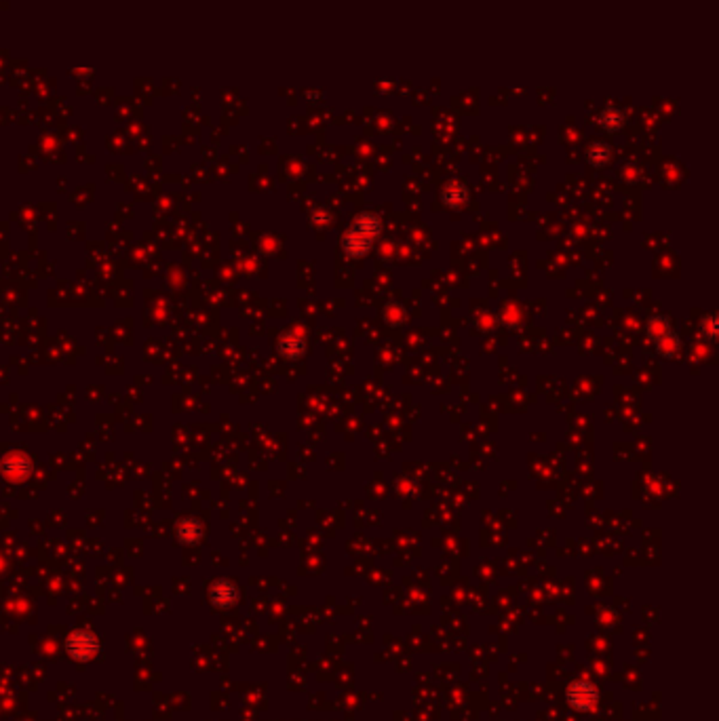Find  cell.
I'll use <instances>...</instances> for the list:
<instances>
[{
	"label": "cell",
	"instance_id": "3957f363",
	"mask_svg": "<svg viewBox=\"0 0 719 721\" xmlns=\"http://www.w3.org/2000/svg\"><path fill=\"white\" fill-rule=\"evenodd\" d=\"M645 329H647V335L656 342L658 337H662V335H667L671 331V320L667 319V317H662V315H654V317L647 319Z\"/></svg>",
	"mask_w": 719,
	"mask_h": 721
},
{
	"label": "cell",
	"instance_id": "277c9868",
	"mask_svg": "<svg viewBox=\"0 0 719 721\" xmlns=\"http://www.w3.org/2000/svg\"><path fill=\"white\" fill-rule=\"evenodd\" d=\"M467 199H469V190L462 188V186H460V190H456V184L452 186V194H450V192L443 194V203L450 205V207H458V205H462Z\"/></svg>",
	"mask_w": 719,
	"mask_h": 721
},
{
	"label": "cell",
	"instance_id": "6da1fadb",
	"mask_svg": "<svg viewBox=\"0 0 719 721\" xmlns=\"http://www.w3.org/2000/svg\"><path fill=\"white\" fill-rule=\"evenodd\" d=\"M380 230H382V224H380L378 216H374V213H363V216H359V218L355 220L352 228L346 230L344 237H342V247H344L346 255H350V257H363V255L372 249L374 240L378 239Z\"/></svg>",
	"mask_w": 719,
	"mask_h": 721
},
{
	"label": "cell",
	"instance_id": "7a4b0ae2",
	"mask_svg": "<svg viewBox=\"0 0 719 721\" xmlns=\"http://www.w3.org/2000/svg\"><path fill=\"white\" fill-rule=\"evenodd\" d=\"M654 344H656V352H658L660 357H664V359H671V357H673V354L679 350V346H681V340H679L677 331H675V329H671L667 335L658 337Z\"/></svg>",
	"mask_w": 719,
	"mask_h": 721
}]
</instances>
